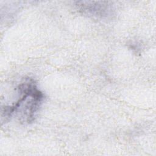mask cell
<instances>
[{
	"instance_id": "6da1fadb",
	"label": "cell",
	"mask_w": 156,
	"mask_h": 156,
	"mask_svg": "<svg viewBox=\"0 0 156 156\" xmlns=\"http://www.w3.org/2000/svg\"><path fill=\"white\" fill-rule=\"evenodd\" d=\"M76 5L83 12L93 15H107L112 10V4L107 1H79Z\"/></svg>"
}]
</instances>
